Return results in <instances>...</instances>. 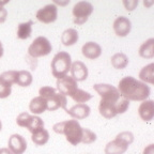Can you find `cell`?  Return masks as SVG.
Listing matches in <instances>:
<instances>
[{
    "label": "cell",
    "instance_id": "obj_30",
    "mask_svg": "<svg viewBox=\"0 0 154 154\" xmlns=\"http://www.w3.org/2000/svg\"><path fill=\"white\" fill-rule=\"evenodd\" d=\"M128 106H130V102L128 100H125L124 97H120L119 101L116 104V110H117V115L119 113H124L128 110Z\"/></svg>",
    "mask_w": 154,
    "mask_h": 154
},
{
    "label": "cell",
    "instance_id": "obj_31",
    "mask_svg": "<svg viewBox=\"0 0 154 154\" xmlns=\"http://www.w3.org/2000/svg\"><path fill=\"white\" fill-rule=\"evenodd\" d=\"M12 86L5 84L2 80H0V99H5L8 96L11 94V91H12Z\"/></svg>",
    "mask_w": 154,
    "mask_h": 154
},
{
    "label": "cell",
    "instance_id": "obj_27",
    "mask_svg": "<svg viewBox=\"0 0 154 154\" xmlns=\"http://www.w3.org/2000/svg\"><path fill=\"white\" fill-rule=\"evenodd\" d=\"M71 99L73 101L77 102V103H86L87 101H89V100L92 99V95L89 93V92H86L82 89H77L72 95L70 96Z\"/></svg>",
    "mask_w": 154,
    "mask_h": 154
},
{
    "label": "cell",
    "instance_id": "obj_10",
    "mask_svg": "<svg viewBox=\"0 0 154 154\" xmlns=\"http://www.w3.org/2000/svg\"><path fill=\"white\" fill-rule=\"evenodd\" d=\"M58 15V9L56 5L51 3V5H47L40 9L36 12V18L38 22L44 23V24H51L54 23L57 19Z\"/></svg>",
    "mask_w": 154,
    "mask_h": 154
},
{
    "label": "cell",
    "instance_id": "obj_32",
    "mask_svg": "<svg viewBox=\"0 0 154 154\" xmlns=\"http://www.w3.org/2000/svg\"><path fill=\"white\" fill-rule=\"evenodd\" d=\"M123 5H125L126 10L132 11V10H134L138 5V1H136V0H133V1H123Z\"/></svg>",
    "mask_w": 154,
    "mask_h": 154
},
{
    "label": "cell",
    "instance_id": "obj_24",
    "mask_svg": "<svg viewBox=\"0 0 154 154\" xmlns=\"http://www.w3.org/2000/svg\"><path fill=\"white\" fill-rule=\"evenodd\" d=\"M154 63H150L147 66H144L139 73V78L144 82L154 84Z\"/></svg>",
    "mask_w": 154,
    "mask_h": 154
},
{
    "label": "cell",
    "instance_id": "obj_14",
    "mask_svg": "<svg viewBox=\"0 0 154 154\" xmlns=\"http://www.w3.org/2000/svg\"><path fill=\"white\" fill-rule=\"evenodd\" d=\"M46 102H47V109L49 111L57 110L58 108L66 109V96L61 94L60 92H56L53 96H51L48 100H46Z\"/></svg>",
    "mask_w": 154,
    "mask_h": 154
},
{
    "label": "cell",
    "instance_id": "obj_13",
    "mask_svg": "<svg viewBox=\"0 0 154 154\" xmlns=\"http://www.w3.org/2000/svg\"><path fill=\"white\" fill-rule=\"evenodd\" d=\"M71 74L72 78L76 82H84L88 78V67L82 61H75L71 65Z\"/></svg>",
    "mask_w": 154,
    "mask_h": 154
},
{
    "label": "cell",
    "instance_id": "obj_21",
    "mask_svg": "<svg viewBox=\"0 0 154 154\" xmlns=\"http://www.w3.org/2000/svg\"><path fill=\"white\" fill-rule=\"evenodd\" d=\"M139 55L142 58L151 59L154 57V38H151L146 41L139 48Z\"/></svg>",
    "mask_w": 154,
    "mask_h": 154
},
{
    "label": "cell",
    "instance_id": "obj_5",
    "mask_svg": "<svg viewBox=\"0 0 154 154\" xmlns=\"http://www.w3.org/2000/svg\"><path fill=\"white\" fill-rule=\"evenodd\" d=\"M17 125L20 128H26L29 132L33 134L38 130L44 128V122L38 116H32L28 112H23L17 117L16 119Z\"/></svg>",
    "mask_w": 154,
    "mask_h": 154
},
{
    "label": "cell",
    "instance_id": "obj_29",
    "mask_svg": "<svg viewBox=\"0 0 154 154\" xmlns=\"http://www.w3.org/2000/svg\"><path fill=\"white\" fill-rule=\"evenodd\" d=\"M96 140V135L95 133H93L92 131L88 130V128H84L82 131V142L86 144L92 143Z\"/></svg>",
    "mask_w": 154,
    "mask_h": 154
},
{
    "label": "cell",
    "instance_id": "obj_11",
    "mask_svg": "<svg viewBox=\"0 0 154 154\" xmlns=\"http://www.w3.org/2000/svg\"><path fill=\"white\" fill-rule=\"evenodd\" d=\"M9 149L13 154H23L27 149V141L22 135L13 134L9 138Z\"/></svg>",
    "mask_w": 154,
    "mask_h": 154
},
{
    "label": "cell",
    "instance_id": "obj_23",
    "mask_svg": "<svg viewBox=\"0 0 154 154\" xmlns=\"http://www.w3.org/2000/svg\"><path fill=\"white\" fill-rule=\"evenodd\" d=\"M111 64L117 70H122V69H125V67L128 66V58L126 57V55H124L122 53L115 54L111 57Z\"/></svg>",
    "mask_w": 154,
    "mask_h": 154
},
{
    "label": "cell",
    "instance_id": "obj_38",
    "mask_svg": "<svg viewBox=\"0 0 154 154\" xmlns=\"http://www.w3.org/2000/svg\"><path fill=\"white\" fill-rule=\"evenodd\" d=\"M2 130V123H1V120H0V131Z\"/></svg>",
    "mask_w": 154,
    "mask_h": 154
},
{
    "label": "cell",
    "instance_id": "obj_9",
    "mask_svg": "<svg viewBox=\"0 0 154 154\" xmlns=\"http://www.w3.org/2000/svg\"><path fill=\"white\" fill-rule=\"evenodd\" d=\"M57 89L63 95L71 96L78 89V85L76 80L71 76H63L57 80Z\"/></svg>",
    "mask_w": 154,
    "mask_h": 154
},
{
    "label": "cell",
    "instance_id": "obj_15",
    "mask_svg": "<svg viewBox=\"0 0 154 154\" xmlns=\"http://www.w3.org/2000/svg\"><path fill=\"white\" fill-rule=\"evenodd\" d=\"M69 115L74 119H77V120H82V119L87 118L88 116L90 115V107L87 104L85 103H79L77 104V105H74L72 108L70 109H65Z\"/></svg>",
    "mask_w": 154,
    "mask_h": 154
},
{
    "label": "cell",
    "instance_id": "obj_16",
    "mask_svg": "<svg viewBox=\"0 0 154 154\" xmlns=\"http://www.w3.org/2000/svg\"><path fill=\"white\" fill-rule=\"evenodd\" d=\"M82 55L88 59L94 60L96 58H99L102 54V47L95 42H88L82 48Z\"/></svg>",
    "mask_w": 154,
    "mask_h": 154
},
{
    "label": "cell",
    "instance_id": "obj_7",
    "mask_svg": "<svg viewBox=\"0 0 154 154\" xmlns=\"http://www.w3.org/2000/svg\"><path fill=\"white\" fill-rule=\"evenodd\" d=\"M93 89L97 92L100 96L102 97V102L106 103H117L120 99V93L118 89L113 86L108 84H96L93 86Z\"/></svg>",
    "mask_w": 154,
    "mask_h": 154
},
{
    "label": "cell",
    "instance_id": "obj_25",
    "mask_svg": "<svg viewBox=\"0 0 154 154\" xmlns=\"http://www.w3.org/2000/svg\"><path fill=\"white\" fill-rule=\"evenodd\" d=\"M49 139V133L45 128H41L38 132L33 133L31 136V140L36 144V146H43Z\"/></svg>",
    "mask_w": 154,
    "mask_h": 154
},
{
    "label": "cell",
    "instance_id": "obj_12",
    "mask_svg": "<svg viewBox=\"0 0 154 154\" xmlns=\"http://www.w3.org/2000/svg\"><path fill=\"white\" fill-rule=\"evenodd\" d=\"M132 29V24L128 17H117L113 23V30L118 36H126Z\"/></svg>",
    "mask_w": 154,
    "mask_h": 154
},
{
    "label": "cell",
    "instance_id": "obj_28",
    "mask_svg": "<svg viewBox=\"0 0 154 154\" xmlns=\"http://www.w3.org/2000/svg\"><path fill=\"white\" fill-rule=\"evenodd\" d=\"M17 79V71H7L0 75V80H2L5 84L12 86L13 84H16Z\"/></svg>",
    "mask_w": 154,
    "mask_h": 154
},
{
    "label": "cell",
    "instance_id": "obj_3",
    "mask_svg": "<svg viewBox=\"0 0 154 154\" xmlns=\"http://www.w3.org/2000/svg\"><path fill=\"white\" fill-rule=\"evenodd\" d=\"M134 141V135L131 132H122L108 142L105 147V154H123L126 152L128 146Z\"/></svg>",
    "mask_w": 154,
    "mask_h": 154
},
{
    "label": "cell",
    "instance_id": "obj_19",
    "mask_svg": "<svg viewBox=\"0 0 154 154\" xmlns=\"http://www.w3.org/2000/svg\"><path fill=\"white\" fill-rule=\"evenodd\" d=\"M116 104L117 103H106V102L101 101L99 105L100 113L106 119H111V118H113V117H116V116H117Z\"/></svg>",
    "mask_w": 154,
    "mask_h": 154
},
{
    "label": "cell",
    "instance_id": "obj_26",
    "mask_svg": "<svg viewBox=\"0 0 154 154\" xmlns=\"http://www.w3.org/2000/svg\"><path fill=\"white\" fill-rule=\"evenodd\" d=\"M16 84L20 87H28L32 84V75L28 71H18L17 72Z\"/></svg>",
    "mask_w": 154,
    "mask_h": 154
},
{
    "label": "cell",
    "instance_id": "obj_18",
    "mask_svg": "<svg viewBox=\"0 0 154 154\" xmlns=\"http://www.w3.org/2000/svg\"><path fill=\"white\" fill-rule=\"evenodd\" d=\"M29 109L34 115L43 113L47 109V102L42 96H36L31 100V102L29 104Z\"/></svg>",
    "mask_w": 154,
    "mask_h": 154
},
{
    "label": "cell",
    "instance_id": "obj_22",
    "mask_svg": "<svg viewBox=\"0 0 154 154\" xmlns=\"http://www.w3.org/2000/svg\"><path fill=\"white\" fill-rule=\"evenodd\" d=\"M32 25H33L32 20L19 24L18 27H17V38H20V40H26V38H28L29 36L31 35Z\"/></svg>",
    "mask_w": 154,
    "mask_h": 154
},
{
    "label": "cell",
    "instance_id": "obj_4",
    "mask_svg": "<svg viewBox=\"0 0 154 154\" xmlns=\"http://www.w3.org/2000/svg\"><path fill=\"white\" fill-rule=\"evenodd\" d=\"M71 65H72V60H71V56L66 51H60L51 60V73L54 77L56 78H61L63 76H66L69 71L71 70Z\"/></svg>",
    "mask_w": 154,
    "mask_h": 154
},
{
    "label": "cell",
    "instance_id": "obj_36",
    "mask_svg": "<svg viewBox=\"0 0 154 154\" xmlns=\"http://www.w3.org/2000/svg\"><path fill=\"white\" fill-rule=\"evenodd\" d=\"M3 55V47H2V44H1V42H0V58L2 57Z\"/></svg>",
    "mask_w": 154,
    "mask_h": 154
},
{
    "label": "cell",
    "instance_id": "obj_8",
    "mask_svg": "<svg viewBox=\"0 0 154 154\" xmlns=\"http://www.w3.org/2000/svg\"><path fill=\"white\" fill-rule=\"evenodd\" d=\"M93 12V5L87 1H79L73 8L74 23L77 25H82L88 20L91 13Z\"/></svg>",
    "mask_w": 154,
    "mask_h": 154
},
{
    "label": "cell",
    "instance_id": "obj_6",
    "mask_svg": "<svg viewBox=\"0 0 154 154\" xmlns=\"http://www.w3.org/2000/svg\"><path fill=\"white\" fill-rule=\"evenodd\" d=\"M51 49L53 47H51V42L48 41V38H46L45 36H38L29 46L28 54L32 58L44 57V56L49 55Z\"/></svg>",
    "mask_w": 154,
    "mask_h": 154
},
{
    "label": "cell",
    "instance_id": "obj_20",
    "mask_svg": "<svg viewBox=\"0 0 154 154\" xmlns=\"http://www.w3.org/2000/svg\"><path fill=\"white\" fill-rule=\"evenodd\" d=\"M78 38H79V35H78L77 30L70 28V29H66L62 33V35H61V42L65 46H72L78 41Z\"/></svg>",
    "mask_w": 154,
    "mask_h": 154
},
{
    "label": "cell",
    "instance_id": "obj_17",
    "mask_svg": "<svg viewBox=\"0 0 154 154\" xmlns=\"http://www.w3.org/2000/svg\"><path fill=\"white\" fill-rule=\"evenodd\" d=\"M139 117L143 121H150L154 117V103L152 100H146L138 108Z\"/></svg>",
    "mask_w": 154,
    "mask_h": 154
},
{
    "label": "cell",
    "instance_id": "obj_1",
    "mask_svg": "<svg viewBox=\"0 0 154 154\" xmlns=\"http://www.w3.org/2000/svg\"><path fill=\"white\" fill-rule=\"evenodd\" d=\"M118 91L128 101H146L150 95V87L132 76L123 77L119 82Z\"/></svg>",
    "mask_w": 154,
    "mask_h": 154
},
{
    "label": "cell",
    "instance_id": "obj_35",
    "mask_svg": "<svg viewBox=\"0 0 154 154\" xmlns=\"http://www.w3.org/2000/svg\"><path fill=\"white\" fill-rule=\"evenodd\" d=\"M0 154H13V153L10 151L9 148H2V149H0Z\"/></svg>",
    "mask_w": 154,
    "mask_h": 154
},
{
    "label": "cell",
    "instance_id": "obj_37",
    "mask_svg": "<svg viewBox=\"0 0 154 154\" xmlns=\"http://www.w3.org/2000/svg\"><path fill=\"white\" fill-rule=\"evenodd\" d=\"M5 3H8V1H5V2H0V7H2V5H5Z\"/></svg>",
    "mask_w": 154,
    "mask_h": 154
},
{
    "label": "cell",
    "instance_id": "obj_33",
    "mask_svg": "<svg viewBox=\"0 0 154 154\" xmlns=\"http://www.w3.org/2000/svg\"><path fill=\"white\" fill-rule=\"evenodd\" d=\"M7 16H8V11L3 7H0V24H2V23L5 22Z\"/></svg>",
    "mask_w": 154,
    "mask_h": 154
},
{
    "label": "cell",
    "instance_id": "obj_34",
    "mask_svg": "<svg viewBox=\"0 0 154 154\" xmlns=\"http://www.w3.org/2000/svg\"><path fill=\"white\" fill-rule=\"evenodd\" d=\"M143 154H154V144H149L143 151Z\"/></svg>",
    "mask_w": 154,
    "mask_h": 154
},
{
    "label": "cell",
    "instance_id": "obj_2",
    "mask_svg": "<svg viewBox=\"0 0 154 154\" xmlns=\"http://www.w3.org/2000/svg\"><path fill=\"white\" fill-rule=\"evenodd\" d=\"M53 130L57 134L64 135L67 141L73 146H77L79 142H82L84 128L80 126L77 120H66L56 123L53 126Z\"/></svg>",
    "mask_w": 154,
    "mask_h": 154
}]
</instances>
